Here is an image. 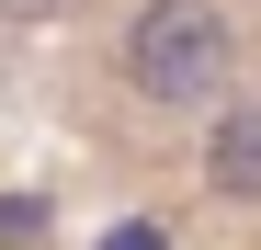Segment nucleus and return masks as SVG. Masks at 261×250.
Returning <instances> with one entry per match:
<instances>
[{
    "label": "nucleus",
    "mask_w": 261,
    "mask_h": 250,
    "mask_svg": "<svg viewBox=\"0 0 261 250\" xmlns=\"http://www.w3.org/2000/svg\"><path fill=\"white\" fill-rule=\"evenodd\" d=\"M204 193L216 205H261V103L227 91L204 114Z\"/></svg>",
    "instance_id": "nucleus-2"
},
{
    "label": "nucleus",
    "mask_w": 261,
    "mask_h": 250,
    "mask_svg": "<svg viewBox=\"0 0 261 250\" xmlns=\"http://www.w3.org/2000/svg\"><path fill=\"white\" fill-rule=\"evenodd\" d=\"M102 250H170V228H159V216H125V228H114Z\"/></svg>",
    "instance_id": "nucleus-3"
},
{
    "label": "nucleus",
    "mask_w": 261,
    "mask_h": 250,
    "mask_svg": "<svg viewBox=\"0 0 261 250\" xmlns=\"http://www.w3.org/2000/svg\"><path fill=\"white\" fill-rule=\"evenodd\" d=\"M0 250H23V239H0Z\"/></svg>",
    "instance_id": "nucleus-4"
},
{
    "label": "nucleus",
    "mask_w": 261,
    "mask_h": 250,
    "mask_svg": "<svg viewBox=\"0 0 261 250\" xmlns=\"http://www.w3.org/2000/svg\"><path fill=\"white\" fill-rule=\"evenodd\" d=\"M114 80L148 114H216L239 91V23L216 0H137L114 34Z\"/></svg>",
    "instance_id": "nucleus-1"
}]
</instances>
